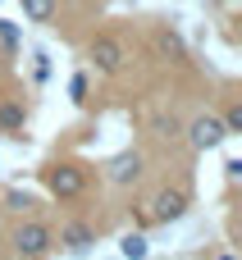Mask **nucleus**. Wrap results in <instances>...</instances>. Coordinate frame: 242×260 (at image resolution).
Masks as SVG:
<instances>
[{
    "mask_svg": "<svg viewBox=\"0 0 242 260\" xmlns=\"http://www.w3.org/2000/svg\"><path fill=\"white\" fill-rule=\"evenodd\" d=\"M50 247H55V233H50L46 224H23V229L14 233V251L23 260H46Z\"/></svg>",
    "mask_w": 242,
    "mask_h": 260,
    "instance_id": "f257e3e1",
    "label": "nucleus"
},
{
    "mask_svg": "<svg viewBox=\"0 0 242 260\" xmlns=\"http://www.w3.org/2000/svg\"><path fill=\"white\" fill-rule=\"evenodd\" d=\"M82 169L78 165H50L46 169V187H50V197H59V201H73L78 192H82Z\"/></svg>",
    "mask_w": 242,
    "mask_h": 260,
    "instance_id": "f03ea898",
    "label": "nucleus"
},
{
    "mask_svg": "<svg viewBox=\"0 0 242 260\" xmlns=\"http://www.w3.org/2000/svg\"><path fill=\"white\" fill-rule=\"evenodd\" d=\"M87 55H92V64H96L101 73H119V69H124V59H128V55H124V41H119V37H96Z\"/></svg>",
    "mask_w": 242,
    "mask_h": 260,
    "instance_id": "7ed1b4c3",
    "label": "nucleus"
},
{
    "mask_svg": "<svg viewBox=\"0 0 242 260\" xmlns=\"http://www.w3.org/2000/svg\"><path fill=\"white\" fill-rule=\"evenodd\" d=\"M224 137H229V133H224V123H220L215 114H201V119L188 123V142H192L197 151H215Z\"/></svg>",
    "mask_w": 242,
    "mask_h": 260,
    "instance_id": "20e7f679",
    "label": "nucleus"
},
{
    "mask_svg": "<svg viewBox=\"0 0 242 260\" xmlns=\"http://www.w3.org/2000/svg\"><path fill=\"white\" fill-rule=\"evenodd\" d=\"M183 210H188V192H178V187H165V192H156V201H151V219H156V224L183 219Z\"/></svg>",
    "mask_w": 242,
    "mask_h": 260,
    "instance_id": "39448f33",
    "label": "nucleus"
},
{
    "mask_svg": "<svg viewBox=\"0 0 242 260\" xmlns=\"http://www.w3.org/2000/svg\"><path fill=\"white\" fill-rule=\"evenodd\" d=\"M92 242H96V233H92L87 224H64V229H59V247H64L69 256H87Z\"/></svg>",
    "mask_w": 242,
    "mask_h": 260,
    "instance_id": "423d86ee",
    "label": "nucleus"
},
{
    "mask_svg": "<svg viewBox=\"0 0 242 260\" xmlns=\"http://www.w3.org/2000/svg\"><path fill=\"white\" fill-rule=\"evenodd\" d=\"M137 174H142V155H137V151H124V155H114V160H110V183H119V187H124V183H133Z\"/></svg>",
    "mask_w": 242,
    "mask_h": 260,
    "instance_id": "0eeeda50",
    "label": "nucleus"
},
{
    "mask_svg": "<svg viewBox=\"0 0 242 260\" xmlns=\"http://www.w3.org/2000/svg\"><path fill=\"white\" fill-rule=\"evenodd\" d=\"M23 123H27V110L14 105V101H5V105H0V128H5V133H18Z\"/></svg>",
    "mask_w": 242,
    "mask_h": 260,
    "instance_id": "6e6552de",
    "label": "nucleus"
},
{
    "mask_svg": "<svg viewBox=\"0 0 242 260\" xmlns=\"http://www.w3.org/2000/svg\"><path fill=\"white\" fill-rule=\"evenodd\" d=\"M18 5H23V14L32 23H50L55 18V0H18Z\"/></svg>",
    "mask_w": 242,
    "mask_h": 260,
    "instance_id": "1a4fd4ad",
    "label": "nucleus"
},
{
    "mask_svg": "<svg viewBox=\"0 0 242 260\" xmlns=\"http://www.w3.org/2000/svg\"><path fill=\"white\" fill-rule=\"evenodd\" d=\"M119 251H124L128 260H142L146 256V238H142V233H128V238L119 242Z\"/></svg>",
    "mask_w": 242,
    "mask_h": 260,
    "instance_id": "9d476101",
    "label": "nucleus"
},
{
    "mask_svg": "<svg viewBox=\"0 0 242 260\" xmlns=\"http://www.w3.org/2000/svg\"><path fill=\"white\" fill-rule=\"evenodd\" d=\"M220 123H224V133H229V137H238V133H242V105H229V114H224Z\"/></svg>",
    "mask_w": 242,
    "mask_h": 260,
    "instance_id": "9b49d317",
    "label": "nucleus"
},
{
    "mask_svg": "<svg viewBox=\"0 0 242 260\" xmlns=\"http://www.w3.org/2000/svg\"><path fill=\"white\" fill-rule=\"evenodd\" d=\"M69 96H73V101H87V73H73V82H69Z\"/></svg>",
    "mask_w": 242,
    "mask_h": 260,
    "instance_id": "f8f14e48",
    "label": "nucleus"
},
{
    "mask_svg": "<svg viewBox=\"0 0 242 260\" xmlns=\"http://www.w3.org/2000/svg\"><path fill=\"white\" fill-rule=\"evenodd\" d=\"M156 133H160V137H178L183 128H178V119H156Z\"/></svg>",
    "mask_w": 242,
    "mask_h": 260,
    "instance_id": "ddd939ff",
    "label": "nucleus"
},
{
    "mask_svg": "<svg viewBox=\"0 0 242 260\" xmlns=\"http://www.w3.org/2000/svg\"><path fill=\"white\" fill-rule=\"evenodd\" d=\"M5 201H9V210H32V197L27 192H9Z\"/></svg>",
    "mask_w": 242,
    "mask_h": 260,
    "instance_id": "4468645a",
    "label": "nucleus"
},
{
    "mask_svg": "<svg viewBox=\"0 0 242 260\" xmlns=\"http://www.w3.org/2000/svg\"><path fill=\"white\" fill-rule=\"evenodd\" d=\"M0 41H5V46H18V27L5 23V18H0Z\"/></svg>",
    "mask_w": 242,
    "mask_h": 260,
    "instance_id": "2eb2a0df",
    "label": "nucleus"
},
{
    "mask_svg": "<svg viewBox=\"0 0 242 260\" xmlns=\"http://www.w3.org/2000/svg\"><path fill=\"white\" fill-rule=\"evenodd\" d=\"M160 50H165V55H178L183 46H178V37H169V32H165V37H160Z\"/></svg>",
    "mask_w": 242,
    "mask_h": 260,
    "instance_id": "dca6fc26",
    "label": "nucleus"
},
{
    "mask_svg": "<svg viewBox=\"0 0 242 260\" xmlns=\"http://www.w3.org/2000/svg\"><path fill=\"white\" fill-rule=\"evenodd\" d=\"M224 174H229V178L238 183V178H242V160H229V165H224Z\"/></svg>",
    "mask_w": 242,
    "mask_h": 260,
    "instance_id": "f3484780",
    "label": "nucleus"
},
{
    "mask_svg": "<svg viewBox=\"0 0 242 260\" xmlns=\"http://www.w3.org/2000/svg\"><path fill=\"white\" fill-rule=\"evenodd\" d=\"M220 260H238V256H220Z\"/></svg>",
    "mask_w": 242,
    "mask_h": 260,
    "instance_id": "a211bd4d",
    "label": "nucleus"
}]
</instances>
